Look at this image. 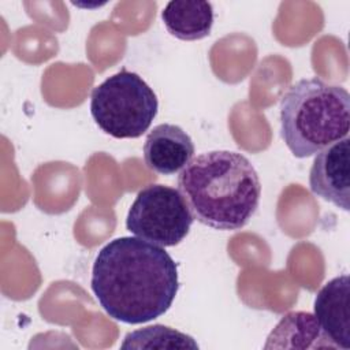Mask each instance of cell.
<instances>
[{"label":"cell","mask_w":350,"mask_h":350,"mask_svg":"<svg viewBox=\"0 0 350 350\" xmlns=\"http://www.w3.org/2000/svg\"><path fill=\"white\" fill-rule=\"evenodd\" d=\"M161 19L167 31L174 37L196 41L211 34L213 7L209 1L174 0L164 7Z\"/></svg>","instance_id":"obj_9"},{"label":"cell","mask_w":350,"mask_h":350,"mask_svg":"<svg viewBox=\"0 0 350 350\" xmlns=\"http://www.w3.org/2000/svg\"><path fill=\"white\" fill-rule=\"evenodd\" d=\"M265 349L269 347H329L338 349L320 327L314 314L290 312L284 314L268 335Z\"/></svg>","instance_id":"obj_10"},{"label":"cell","mask_w":350,"mask_h":350,"mask_svg":"<svg viewBox=\"0 0 350 350\" xmlns=\"http://www.w3.org/2000/svg\"><path fill=\"white\" fill-rule=\"evenodd\" d=\"M349 130L350 94L342 86L306 78L293 85L280 101V134L298 159L349 137Z\"/></svg>","instance_id":"obj_3"},{"label":"cell","mask_w":350,"mask_h":350,"mask_svg":"<svg viewBox=\"0 0 350 350\" xmlns=\"http://www.w3.org/2000/svg\"><path fill=\"white\" fill-rule=\"evenodd\" d=\"M350 280L340 275L325 283L314 298V317L331 342L350 349Z\"/></svg>","instance_id":"obj_8"},{"label":"cell","mask_w":350,"mask_h":350,"mask_svg":"<svg viewBox=\"0 0 350 350\" xmlns=\"http://www.w3.org/2000/svg\"><path fill=\"white\" fill-rule=\"evenodd\" d=\"M153 89L135 72L120 70L96 86L90 113L97 126L113 138H138L157 115Z\"/></svg>","instance_id":"obj_4"},{"label":"cell","mask_w":350,"mask_h":350,"mask_svg":"<svg viewBox=\"0 0 350 350\" xmlns=\"http://www.w3.org/2000/svg\"><path fill=\"white\" fill-rule=\"evenodd\" d=\"M122 349H198V345L190 335L156 324L129 332Z\"/></svg>","instance_id":"obj_11"},{"label":"cell","mask_w":350,"mask_h":350,"mask_svg":"<svg viewBox=\"0 0 350 350\" xmlns=\"http://www.w3.org/2000/svg\"><path fill=\"white\" fill-rule=\"evenodd\" d=\"M178 190L194 219L221 231L245 227L261 197L256 168L246 156L232 150L193 157L178 175Z\"/></svg>","instance_id":"obj_2"},{"label":"cell","mask_w":350,"mask_h":350,"mask_svg":"<svg viewBox=\"0 0 350 350\" xmlns=\"http://www.w3.org/2000/svg\"><path fill=\"white\" fill-rule=\"evenodd\" d=\"M194 217L179 190L165 185H149L131 204L126 228L135 237L161 247L180 243Z\"/></svg>","instance_id":"obj_5"},{"label":"cell","mask_w":350,"mask_h":350,"mask_svg":"<svg viewBox=\"0 0 350 350\" xmlns=\"http://www.w3.org/2000/svg\"><path fill=\"white\" fill-rule=\"evenodd\" d=\"M310 191L349 212L350 187V139L345 137L319 152L309 172Z\"/></svg>","instance_id":"obj_6"},{"label":"cell","mask_w":350,"mask_h":350,"mask_svg":"<svg viewBox=\"0 0 350 350\" xmlns=\"http://www.w3.org/2000/svg\"><path fill=\"white\" fill-rule=\"evenodd\" d=\"M194 144L179 126L163 123L149 131L144 144V159L149 170L161 175L182 171L193 159Z\"/></svg>","instance_id":"obj_7"},{"label":"cell","mask_w":350,"mask_h":350,"mask_svg":"<svg viewBox=\"0 0 350 350\" xmlns=\"http://www.w3.org/2000/svg\"><path fill=\"white\" fill-rule=\"evenodd\" d=\"M90 284L109 317L142 324L171 308L179 288L178 265L161 246L120 237L98 252Z\"/></svg>","instance_id":"obj_1"}]
</instances>
